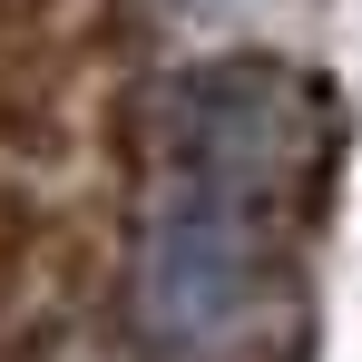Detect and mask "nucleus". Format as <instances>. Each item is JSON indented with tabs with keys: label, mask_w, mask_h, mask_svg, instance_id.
I'll use <instances>...</instances> for the list:
<instances>
[{
	"label": "nucleus",
	"mask_w": 362,
	"mask_h": 362,
	"mask_svg": "<svg viewBox=\"0 0 362 362\" xmlns=\"http://www.w3.org/2000/svg\"><path fill=\"white\" fill-rule=\"evenodd\" d=\"M157 137L177 157L167 177H196L216 196H245V206L284 216L323 186L333 147H343V108L294 59H196L167 78Z\"/></svg>",
	"instance_id": "obj_1"
},
{
	"label": "nucleus",
	"mask_w": 362,
	"mask_h": 362,
	"mask_svg": "<svg viewBox=\"0 0 362 362\" xmlns=\"http://www.w3.org/2000/svg\"><path fill=\"white\" fill-rule=\"evenodd\" d=\"M274 216L167 177L137 235V333L167 362H235L274 323Z\"/></svg>",
	"instance_id": "obj_2"
},
{
	"label": "nucleus",
	"mask_w": 362,
	"mask_h": 362,
	"mask_svg": "<svg viewBox=\"0 0 362 362\" xmlns=\"http://www.w3.org/2000/svg\"><path fill=\"white\" fill-rule=\"evenodd\" d=\"M157 10H177V20H216V10H245V0H157Z\"/></svg>",
	"instance_id": "obj_3"
}]
</instances>
